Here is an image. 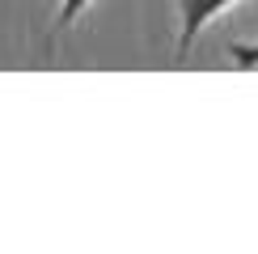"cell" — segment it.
Listing matches in <instances>:
<instances>
[{
	"mask_svg": "<svg viewBox=\"0 0 258 254\" xmlns=\"http://www.w3.org/2000/svg\"><path fill=\"white\" fill-rule=\"evenodd\" d=\"M93 9V0H59L55 5V17H51V34H68L72 26Z\"/></svg>",
	"mask_w": 258,
	"mask_h": 254,
	"instance_id": "7a4b0ae2",
	"label": "cell"
},
{
	"mask_svg": "<svg viewBox=\"0 0 258 254\" xmlns=\"http://www.w3.org/2000/svg\"><path fill=\"white\" fill-rule=\"evenodd\" d=\"M241 0H178V38H174V64L190 55V47L199 42V34L220 21L229 9H237Z\"/></svg>",
	"mask_w": 258,
	"mask_h": 254,
	"instance_id": "6da1fadb",
	"label": "cell"
},
{
	"mask_svg": "<svg viewBox=\"0 0 258 254\" xmlns=\"http://www.w3.org/2000/svg\"><path fill=\"white\" fill-rule=\"evenodd\" d=\"M229 59L237 68H258V42H229Z\"/></svg>",
	"mask_w": 258,
	"mask_h": 254,
	"instance_id": "3957f363",
	"label": "cell"
}]
</instances>
